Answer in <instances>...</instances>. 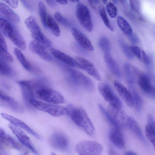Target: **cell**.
I'll return each instance as SVG.
<instances>
[{
	"label": "cell",
	"instance_id": "cell-34",
	"mask_svg": "<svg viewBox=\"0 0 155 155\" xmlns=\"http://www.w3.org/2000/svg\"><path fill=\"white\" fill-rule=\"evenodd\" d=\"M0 73L1 75L8 77L12 76L13 74L11 67L1 57L0 59Z\"/></svg>",
	"mask_w": 155,
	"mask_h": 155
},
{
	"label": "cell",
	"instance_id": "cell-22",
	"mask_svg": "<svg viewBox=\"0 0 155 155\" xmlns=\"http://www.w3.org/2000/svg\"><path fill=\"white\" fill-rule=\"evenodd\" d=\"M0 144L4 145L18 150L22 148L21 146L12 137L1 128L0 129Z\"/></svg>",
	"mask_w": 155,
	"mask_h": 155
},
{
	"label": "cell",
	"instance_id": "cell-16",
	"mask_svg": "<svg viewBox=\"0 0 155 155\" xmlns=\"http://www.w3.org/2000/svg\"><path fill=\"white\" fill-rule=\"evenodd\" d=\"M71 31L75 40L83 49L89 51L94 50L91 41L84 34L74 28H71Z\"/></svg>",
	"mask_w": 155,
	"mask_h": 155
},
{
	"label": "cell",
	"instance_id": "cell-43",
	"mask_svg": "<svg viewBox=\"0 0 155 155\" xmlns=\"http://www.w3.org/2000/svg\"><path fill=\"white\" fill-rule=\"evenodd\" d=\"M0 53L1 57L7 61L12 62L13 61V58L8 52L7 50L0 47Z\"/></svg>",
	"mask_w": 155,
	"mask_h": 155
},
{
	"label": "cell",
	"instance_id": "cell-26",
	"mask_svg": "<svg viewBox=\"0 0 155 155\" xmlns=\"http://www.w3.org/2000/svg\"><path fill=\"white\" fill-rule=\"evenodd\" d=\"M14 52L18 60L26 69L31 72H35V68L28 62L19 48H15Z\"/></svg>",
	"mask_w": 155,
	"mask_h": 155
},
{
	"label": "cell",
	"instance_id": "cell-50",
	"mask_svg": "<svg viewBox=\"0 0 155 155\" xmlns=\"http://www.w3.org/2000/svg\"><path fill=\"white\" fill-rule=\"evenodd\" d=\"M57 2L61 5H65L67 3V0H55Z\"/></svg>",
	"mask_w": 155,
	"mask_h": 155
},
{
	"label": "cell",
	"instance_id": "cell-31",
	"mask_svg": "<svg viewBox=\"0 0 155 155\" xmlns=\"http://www.w3.org/2000/svg\"><path fill=\"white\" fill-rule=\"evenodd\" d=\"M124 69L127 81L129 84H132L135 80L136 70L133 69L130 64L128 63L125 64Z\"/></svg>",
	"mask_w": 155,
	"mask_h": 155
},
{
	"label": "cell",
	"instance_id": "cell-27",
	"mask_svg": "<svg viewBox=\"0 0 155 155\" xmlns=\"http://www.w3.org/2000/svg\"><path fill=\"white\" fill-rule=\"evenodd\" d=\"M129 90L133 98L134 106L136 111L138 112H140L142 110L143 105L142 99L137 91L131 84L129 85Z\"/></svg>",
	"mask_w": 155,
	"mask_h": 155
},
{
	"label": "cell",
	"instance_id": "cell-17",
	"mask_svg": "<svg viewBox=\"0 0 155 155\" xmlns=\"http://www.w3.org/2000/svg\"><path fill=\"white\" fill-rule=\"evenodd\" d=\"M1 115L4 118L9 121L11 124L25 130L37 139H39L40 138V136L37 133L21 120L4 113H2Z\"/></svg>",
	"mask_w": 155,
	"mask_h": 155
},
{
	"label": "cell",
	"instance_id": "cell-53",
	"mask_svg": "<svg viewBox=\"0 0 155 155\" xmlns=\"http://www.w3.org/2000/svg\"><path fill=\"white\" fill-rule=\"evenodd\" d=\"M120 2L123 5H125L126 2V0H119Z\"/></svg>",
	"mask_w": 155,
	"mask_h": 155
},
{
	"label": "cell",
	"instance_id": "cell-52",
	"mask_svg": "<svg viewBox=\"0 0 155 155\" xmlns=\"http://www.w3.org/2000/svg\"><path fill=\"white\" fill-rule=\"evenodd\" d=\"M89 3L91 5V6L92 8L93 9H95V7L94 6V3L93 2V0H88Z\"/></svg>",
	"mask_w": 155,
	"mask_h": 155
},
{
	"label": "cell",
	"instance_id": "cell-44",
	"mask_svg": "<svg viewBox=\"0 0 155 155\" xmlns=\"http://www.w3.org/2000/svg\"><path fill=\"white\" fill-rule=\"evenodd\" d=\"M147 124L149 125L155 131V120L150 114H148L147 117Z\"/></svg>",
	"mask_w": 155,
	"mask_h": 155
},
{
	"label": "cell",
	"instance_id": "cell-14",
	"mask_svg": "<svg viewBox=\"0 0 155 155\" xmlns=\"http://www.w3.org/2000/svg\"><path fill=\"white\" fill-rule=\"evenodd\" d=\"M138 85L142 91L151 97L155 96V89L152 85L149 78L143 73H137Z\"/></svg>",
	"mask_w": 155,
	"mask_h": 155
},
{
	"label": "cell",
	"instance_id": "cell-2",
	"mask_svg": "<svg viewBox=\"0 0 155 155\" xmlns=\"http://www.w3.org/2000/svg\"><path fill=\"white\" fill-rule=\"evenodd\" d=\"M21 88L22 96L26 105L30 108L32 106L30 103L31 100L36 97V92L38 89L48 87V83L42 79L31 80H20L17 81Z\"/></svg>",
	"mask_w": 155,
	"mask_h": 155
},
{
	"label": "cell",
	"instance_id": "cell-9",
	"mask_svg": "<svg viewBox=\"0 0 155 155\" xmlns=\"http://www.w3.org/2000/svg\"><path fill=\"white\" fill-rule=\"evenodd\" d=\"M98 88L100 94L110 106L118 109L121 108V101L109 85L106 83L101 82L98 84Z\"/></svg>",
	"mask_w": 155,
	"mask_h": 155
},
{
	"label": "cell",
	"instance_id": "cell-6",
	"mask_svg": "<svg viewBox=\"0 0 155 155\" xmlns=\"http://www.w3.org/2000/svg\"><path fill=\"white\" fill-rule=\"evenodd\" d=\"M68 71L72 81L75 85L81 87L88 92L94 91V84L90 78L75 69L69 68Z\"/></svg>",
	"mask_w": 155,
	"mask_h": 155
},
{
	"label": "cell",
	"instance_id": "cell-36",
	"mask_svg": "<svg viewBox=\"0 0 155 155\" xmlns=\"http://www.w3.org/2000/svg\"><path fill=\"white\" fill-rule=\"evenodd\" d=\"M99 12L101 18L105 26L110 31H113L114 29L108 18L104 6L100 5L98 7Z\"/></svg>",
	"mask_w": 155,
	"mask_h": 155
},
{
	"label": "cell",
	"instance_id": "cell-10",
	"mask_svg": "<svg viewBox=\"0 0 155 155\" xmlns=\"http://www.w3.org/2000/svg\"><path fill=\"white\" fill-rule=\"evenodd\" d=\"M76 15L78 21L86 30L89 32L92 31L93 24L90 12L86 5L78 4L76 8Z\"/></svg>",
	"mask_w": 155,
	"mask_h": 155
},
{
	"label": "cell",
	"instance_id": "cell-4",
	"mask_svg": "<svg viewBox=\"0 0 155 155\" xmlns=\"http://www.w3.org/2000/svg\"><path fill=\"white\" fill-rule=\"evenodd\" d=\"M25 23L31 32V36L34 41L46 48L50 47L51 41L42 32L35 17L30 16L25 20Z\"/></svg>",
	"mask_w": 155,
	"mask_h": 155
},
{
	"label": "cell",
	"instance_id": "cell-54",
	"mask_svg": "<svg viewBox=\"0 0 155 155\" xmlns=\"http://www.w3.org/2000/svg\"><path fill=\"white\" fill-rule=\"evenodd\" d=\"M72 2L77 3L79 2V0H70Z\"/></svg>",
	"mask_w": 155,
	"mask_h": 155
},
{
	"label": "cell",
	"instance_id": "cell-40",
	"mask_svg": "<svg viewBox=\"0 0 155 155\" xmlns=\"http://www.w3.org/2000/svg\"><path fill=\"white\" fill-rule=\"evenodd\" d=\"M106 8L108 15L111 18L116 17L117 14V8L113 3L110 2L107 3Z\"/></svg>",
	"mask_w": 155,
	"mask_h": 155
},
{
	"label": "cell",
	"instance_id": "cell-15",
	"mask_svg": "<svg viewBox=\"0 0 155 155\" xmlns=\"http://www.w3.org/2000/svg\"><path fill=\"white\" fill-rule=\"evenodd\" d=\"M75 60L80 66L81 69H84L90 75L98 81H101V78L98 71L91 62L85 58L80 57H77Z\"/></svg>",
	"mask_w": 155,
	"mask_h": 155
},
{
	"label": "cell",
	"instance_id": "cell-30",
	"mask_svg": "<svg viewBox=\"0 0 155 155\" xmlns=\"http://www.w3.org/2000/svg\"><path fill=\"white\" fill-rule=\"evenodd\" d=\"M117 22L118 26L124 34L129 35L133 33L132 29L130 25L123 17L118 16Z\"/></svg>",
	"mask_w": 155,
	"mask_h": 155
},
{
	"label": "cell",
	"instance_id": "cell-55",
	"mask_svg": "<svg viewBox=\"0 0 155 155\" xmlns=\"http://www.w3.org/2000/svg\"><path fill=\"white\" fill-rule=\"evenodd\" d=\"M103 3L104 4H106L107 2V0H102Z\"/></svg>",
	"mask_w": 155,
	"mask_h": 155
},
{
	"label": "cell",
	"instance_id": "cell-46",
	"mask_svg": "<svg viewBox=\"0 0 155 155\" xmlns=\"http://www.w3.org/2000/svg\"><path fill=\"white\" fill-rule=\"evenodd\" d=\"M13 8H15L18 7V0H2Z\"/></svg>",
	"mask_w": 155,
	"mask_h": 155
},
{
	"label": "cell",
	"instance_id": "cell-23",
	"mask_svg": "<svg viewBox=\"0 0 155 155\" xmlns=\"http://www.w3.org/2000/svg\"><path fill=\"white\" fill-rule=\"evenodd\" d=\"M104 58L105 64L110 71L117 77H120L121 72L119 66L110 53H105Z\"/></svg>",
	"mask_w": 155,
	"mask_h": 155
},
{
	"label": "cell",
	"instance_id": "cell-11",
	"mask_svg": "<svg viewBox=\"0 0 155 155\" xmlns=\"http://www.w3.org/2000/svg\"><path fill=\"white\" fill-rule=\"evenodd\" d=\"M0 102L1 106L7 107L14 112L21 113L24 111V108L21 104L1 91Z\"/></svg>",
	"mask_w": 155,
	"mask_h": 155
},
{
	"label": "cell",
	"instance_id": "cell-39",
	"mask_svg": "<svg viewBox=\"0 0 155 155\" xmlns=\"http://www.w3.org/2000/svg\"><path fill=\"white\" fill-rule=\"evenodd\" d=\"M119 42L126 57L129 59H133L134 58V55L131 50L130 46H129L122 40H120Z\"/></svg>",
	"mask_w": 155,
	"mask_h": 155
},
{
	"label": "cell",
	"instance_id": "cell-3",
	"mask_svg": "<svg viewBox=\"0 0 155 155\" xmlns=\"http://www.w3.org/2000/svg\"><path fill=\"white\" fill-rule=\"evenodd\" d=\"M67 108L69 115L73 122L81 130L90 136L92 135L94 128L88 116L82 108L69 105Z\"/></svg>",
	"mask_w": 155,
	"mask_h": 155
},
{
	"label": "cell",
	"instance_id": "cell-35",
	"mask_svg": "<svg viewBox=\"0 0 155 155\" xmlns=\"http://www.w3.org/2000/svg\"><path fill=\"white\" fill-rule=\"evenodd\" d=\"M38 6L39 14L41 21L44 27L47 28V19L48 16H47L45 6L41 1L39 2Z\"/></svg>",
	"mask_w": 155,
	"mask_h": 155
},
{
	"label": "cell",
	"instance_id": "cell-45",
	"mask_svg": "<svg viewBox=\"0 0 155 155\" xmlns=\"http://www.w3.org/2000/svg\"><path fill=\"white\" fill-rule=\"evenodd\" d=\"M130 41L133 43H137L140 42V39L138 36L135 33H132L128 35Z\"/></svg>",
	"mask_w": 155,
	"mask_h": 155
},
{
	"label": "cell",
	"instance_id": "cell-20",
	"mask_svg": "<svg viewBox=\"0 0 155 155\" xmlns=\"http://www.w3.org/2000/svg\"><path fill=\"white\" fill-rule=\"evenodd\" d=\"M50 51L51 54L58 60L70 66L81 68L76 60L68 55L53 48H51Z\"/></svg>",
	"mask_w": 155,
	"mask_h": 155
},
{
	"label": "cell",
	"instance_id": "cell-7",
	"mask_svg": "<svg viewBox=\"0 0 155 155\" xmlns=\"http://www.w3.org/2000/svg\"><path fill=\"white\" fill-rule=\"evenodd\" d=\"M36 94L37 97L49 103L58 104L66 102L64 98L60 93L49 87L38 90Z\"/></svg>",
	"mask_w": 155,
	"mask_h": 155
},
{
	"label": "cell",
	"instance_id": "cell-8",
	"mask_svg": "<svg viewBox=\"0 0 155 155\" xmlns=\"http://www.w3.org/2000/svg\"><path fill=\"white\" fill-rule=\"evenodd\" d=\"M103 148L100 143L92 141H83L77 144L75 150L80 155H99L102 152Z\"/></svg>",
	"mask_w": 155,
	"mask_h": 155
},
{
	"label": "cell",
	"instance_id": "cell-49",
	"mask_svg": "<svg viewBox=\"0 0 155 155\" xmlns=\"http://www.w3.org/2000/svg\"><path fill=\"white\" fill-rule=\"evenodd\" d=\"M25 6L29 9H31V7L26 0H20Z\"/></svg>",
	"mask_w": 155,
	"mask_h": 155
},
{
	"label": "cell",
	"instance_id": "cell-41",
	"mask_svg": "<svg viewBox=\"0 0 155 155\" xmlns=\"http://www.w3.org/2000/svg\"><path fill=\"white\" fill-rule=\"evenodd\" d=\"M54 17L57 21L62 25L67 27L71 26V24L69 21L63 17L60 12H55L54 14Z\"/></svg>",
	"mask_w": 155,
	"mask_h": 155
},
{
	"label": "cell",
	"instance_id": "cell-28",
	"mask_svg": "<svg viewBox=\"0 0 155 155\" xmlns=\"http://www.w3.org/2000/svg\"><path fill=\"white\" fill-rule=\"evenodd\" d=\"M134 55L141 62L146 65L150 63L149 59L145 52L139 47L131 45L130 46Z\"/></svg>",
	"mask_w": 155,
	"mask_h": 155
},
{
	"label": "cell",
	"instance_id": "cell-5",
	"mask_svg": "<svg viewBox=\"0 0 155 155\" xmlns=\"http://www.w3.org/2000/svg\"><path fill=\"white\" fill-rule=\"evenodd\" d=\"M30 102L38 110L47 112L54 117L69 115V111L67 108L58 104L43 103L35 99L31 100Z\"/></svg>",
	"mask_w": 155,
	"mask_h": 155
},
{
	"label": "cell",
	"instance_id": "cell-25",
	"mask_svg": "<svg viewBox=\"0 0 155 155\" xmlns=\"http://www.w3.org/2000/svg\"><path fill=\"white\" fill-rule=\"evenodd\" d=\"M0 12L1 15L11 21L18 22L20 21L19 16L8 5L2 2L0 3Z\"/></svg>",
	"mask_w": 155,
	"mask_h": 155
},
{
	"label": "cell",
	"instance_id": "cell-37",
	"mask_svg": "<svg viewBox=\"0 0 155 155\" xmlns=\"http://www.w3.org/2000/svg\"><path fill=\"white\" fill-rule=\"evenodd\" d=\"M98 45L101 49L105 53H109L110 49L109 41L107 38L103 36L98 41Z\"/></svg>",
	"mask_w": 155,
	"mask_h": 155
},
{
	"label": "cell",
	"instance_id": "cell-48",
	"mask_svg": "<svg viewBox=\"0 0 155 155\" xmlns=\"http://www.w3.org/2000/svg\"><path fill=\"white\" fill-rule=\"evenodd\" d=\"M47 4L51 7H53L56 5L54 0H45Z\"/></svg>",
	"mask_w": 155,
	"mask_h": 155
},
{
	"label": "cell",
	"instance_id": "cell-1",
	"mask_svg": "<svg viewBox=\"0 0 155 155\" xmlns=\"http://www.w3.org/2000/svg\"><path fill=\"white\" fill-rule=\"evenodd\" d=\"M99 107L108 121L114 127L119 129L130 128L132 117L128 116L121 109L109 106L107 111L101 104Z\"/></svg>",
	"mask_w": 155,
	"mask_h": 155
},
{
	"label": "cell",
	"instance_id": "cell-29",
	"mask_svg": "<svg viewBox=\"0 0 155 155\" xmlns=\"http://www.w3.org/2000/svg\"><path fill=\"white\" fill-rule=\"evenodd\" d=\"M15 26L8 20L3 18H0V32L8 38L9 34L13 29Z\"/></svg>",
	"mask_w": 155,
	"mask_h": 155
},
{
	"label": "cell",
	"instance_id": "cell-42",
	"mask_svg": "<svg viewBox=\"0 0 155 155\" xmlns=\"http://www.w3.org/2000/svg\"><path fill=\"white\" fill-rule=\"evenodd\" d=\"M131 9L138 14H140L141 11L140 0H129Z\"/></svg>",
	"mask_w": 155,
	"mask_h": 155
},
{
	"label": "cell",
	"instance_id": "cell-33",
	"mask_svg": "<svg viewBox=\"0 0 155 155\" xmlns=\"http://www.w3.org/2000/svg\"><path fill=\"white\" fill-rule=\"evenodd\" d=\"M130 129L139 139L143 143H146V141L138 124L136 121L133 118Z\"/></svg>",
	"mask_w": 155,
	"mask_h": 155
},
{
	"label": "cell",
	"instance_id": "cell-13",
	"mask_svg": "<svg viewBox=\"0 0 155 155\" xmlns=\"http://www.w3.org/2000/svg\"><path fill=\"white\" fill-rule=\"evenodd\" d=\"M8 127L21 143L30 149L34 153L38 154L30 138L20 128L11 124H9Z\"/></svg>",
	"mask_w": 155,
	"mask_h": 155
},
{
	"label": "cell",
	"instance_id": "cell-21",
	"mask_svg": "<svg viewBox=\"0 0 155 155\" xmlns=\"http://www.w3.org/2000/svg\"><path fill=\"white\" fill-rule=\"evenodd\" d=\"M120 129L114 127L111 129L109 133V137L110 142L119 149H123L125 142L123 135Z\"/></svg>",
	"mask_w": 155,
	"mask_h": 155
},
{
	"label": "cell",
	"instance_id": "cell-18",
	"mask_svg": "<svg viewBox=\"0 0 155 155\" xmlns=\"http://www.w3.org/2000/svg\"><path fill=\"white\" fill-rule=\"evenodd\" d=\"M29 48L31 52L37 54L45 61H52V58L46 51L45 48L39 43L34 40L31 41L29 43Z\"/></svg>",
	"mask_w": 155,
	"mask_h": 155
},
{
	"label": "cell",
	"instance_id": "cell-19",
	"mask_svg": "<svg viewBox=\"0 0 155 155\" xmlns=\"http://www.w3.org/2000/svg\"><path fill=\"white\" fill-rule=\"evenodd\" d=\"M114 83L119 95L127 104L130 107H134V103L133 98L129 90L117 80H115Z\"/></svg>",
	"mask_w": 155,
	"mask_h": 155
},
{
	"label": "cell",
	"instance_id": "cell-56",
	"mask_svg": "<svg viewBox=\"0 0 155 155\" xmlns=\"http://www.w3.org/2000/svg\"><path fill=\"white\" fill-rule=\"evenodd\" d=\"M114 2L115 4H117V0H112Z\"/></svg>",
	"mask_w": 155,
	"mask_h": 155
},
{
	"label": "cell",
	"instance_id": "cell-24",
	"mask_svg": "<svg viewBox=\"0 0 155 155\" xmlns=\"http://www.w3.org/2000/svg\"><path fill=\"white\" fill-rule=\"evenodd\" d=\"M8 38L18 48L25 50L26 48V42L19 31L15 27L9 34Z\"/></svg>",
	"mask_w": 155,
	"mask_h": 155
},
{
	"label": "cell",
	"instance_id": "cell-38",
	"mask_svg": "<svg viewBox=\"0 0 155 155\" xmlns=\"http://www.w3.org/2000/svg\"><path fill=\"white\" fill-rule=\"evenodd\" d=\"M145 131L146 137L153 144L155 150V131L147 124L145 126Z\"/></svg>",
	"mask_w": 155,
	"mask_h": 155
},
{
	"label": "cell",
	"instance_id": "cell-12",
	"mask_svg": "<svg viewBox=\"0 0 155 155\" xmlns=\"http://www.w3.org/2000/svg\"><path fill=\"white\" fill-rule=\"evenodd\" d=\"M50 143L54 149L61 150H65L69 146V141L67 137L63 134L55 132L51 135Z\"/></svg>",
	"mask_w": 155,
	"mask_h": 155
},
{
	"label": "cell",
	"instance_id": "cell-32",
	"mask_svg": "<svg viewBox=\"0 0 155 155\" xmlns=\"http://www.w3.org/2000/svg\"><path fill=\"white\" fill-rule=\"evenodd\" d=\"M47 27L54 35L60 36L61 31L59 27L54 19L50 15H48L47 17Z\"/></svg>",
	"mask_w": 155,
	"mask_h": 155
},
{
	"label": "cell",
	"instance_id": "cell-51",
	"mask_svg": "<svg viewBox=\"0 0 155 155\" xmlns=\"http://www.w3.org/2000/svg\"><path fill=\"white\" fill-rule=\"evenodd\" d=\"M125 155H136L137 154L134 152L131 151H128L125 152Z\"/></svg>",
	"mask_w": 155,
	"mask_h": 155
},
{
	"label": "cell",
	"instance_id": "cell-47",
	"mask_svg": "<svg viewBox=\"0 0 155 155\" xmlns=\"http://www.w3.org/2000/svg\"><path fill=\"white\" fill-rule=\"evenodd\" d=\"M0 44L1 47L7 50L8 48L6 42L1 32L0 33Z\"/></svg>",
	"mask_w": 155,
	"mask_h": 155
}]
</instances>
